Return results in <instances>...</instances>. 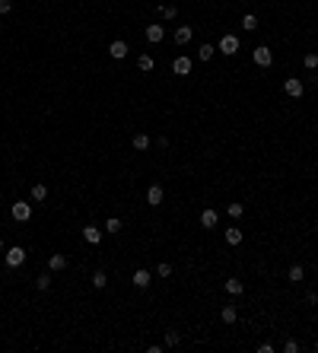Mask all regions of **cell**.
Listing matches in <instances>:
<instances>
[{
  "instance_id": "cell-1",
  "label": "cell",
  "mask_w": 318,
  "mask_h": 353,
  "mask_svg": "<svg viewBox=\"0 0 318 353\" xmlns=\"http://www.w3.org/2000/svg\"><path fill=\"white\" fill-rule=\"evenodd\" d=\"M283 92H287L289 99H302V92H306V83H302L299 77H287V80H283Z\"/></svg>"
},
{
  "instance_id": "cell-2",
  "label": "cell",
  "mask_w": 318,
  "mask_h": 353,
  "mask_svg": "<svg viewBox=\"0 0 318 353\" xmlns=\"http://www.w3.org/2000/svg\"><path fill=\"white\" fill-rule=\"evenodd\" d=\"M252 60H255L258 67H264V70H267V67L274 64V51H270L267 45H258V48L252 51Z\"/></svg>"
},
{
  "instance_id": "cell-3",
  "label": "cell",
  "mask_w": 318,
  "mask_h": 353,
  "mask_svg": "<svg viewBox=\"0 0 318 353\" xmlns=\"http://www.w3.org/2000/svg\"><path fill=\"white\" fill-rule=\"evenodd\" d=\"M10 213H13V220H16V223H26V220H32V204L29 201H16L10 207Z\"/></svg>"
},
{
  "instance_id": "cell-4",
  "label": "cell",
  "mask_w": 318,
  "mask_h": 353,
  "mask_svg": "<svg viewBox=\"0 0 318 353\" xmlns=\"http://www.w3.org/2000/svg\"><path fill=\"white\" fill-rule=\"evenodd\" d=\"M239 48H242V42H239L235 35H223L220 45H216V51H220V54H229V58H232V54H239Z\"/></svg>"
},
{
  "instance_id": "cell-5",
  "label": "cell",
  "mask_w": 318,
  "mask_h": 353,
  "mask_svg": "<svg viewBox=\"0 0 318 353\" xmlns=\"http://www.w3.org/2000/svg\"><path fill=\"white\" fill-rule=\"evenodd\" d=\"M172 70H175V77H188V73L194 70V60L188 58V54H178V58L172 60Z\"/></svg>"
},
{
  "instance_id": "cell-6",
  "label": "cell",
  "mask_w": 318,
  "mask_h": 353,
  "mask_svg": "<svg viewBox=\"0 0 318 353\" xmlns=\"http://www.w3.org/2000/svg\"><path fill=\"white\" fill-rule=\"evenodd\" d=\"M23 261H26V248L23 245L6 248V267H23Z\"/></svg>"
},
{
  "instance_id": "cell-7",
  "label": "cell",
  "mask_w": 318,
  "mask_h": 353,
  "mask_svg": "<svg viewBox=\"0 0 318 353\" xmlns=\"http://www.w3.org/2000/svg\"><path fill=\"white\" fill-rule=\"evenodd\" d=\"M144 35H146V42H150V45H162V38H166V26H146V32H144Z\"/></svg>"
},
{
  "instance_id": "cell-8",
  "label": "cell",
  "mask_w": 318,
  "mask_h": 353,
  "mask_svg": "<svg viewBox=\"0 0 318 353\" xmlns=\"http://www.w3.org/2000/svg\"><path fill=\"white\" fill-rule=\"evenodd\" d=\"M127 51L131 48H127V42H121V38H115V42L108 45V58H115V60H124Z\"/></svg>"
},
{
  "instance_id": "cell-9",
  "label": "cell",
  "mask_w": 318,
  "mask_h": 353,
  "mask_svg": "<svg viewBox=\"0 0 318 353\" xmlns=\"http://www.w3.org/2000/svg\"><path fill=\"white\" fill-rule=\"evenodd\" d=\"M150 280H153V274H150L146 267H137V270H134V287H137V290H146V287H150Z\"/></svg>"
},
{
  "instance_id": "cell-10",
  "label": "cell",
  "mask_w": 318,
  "mask_h": 353,
  "mask_svg": "<svg viewBox=\"0 0 318 353\" xmlns=\"http://www.w3.org/2000/svg\"><path fill=\"white\" fill-rule=\"evenodd\" d=\"M172 38H175V45H188V42L194 38V29H191V26H178Z\"/></svg>"
},
{
  "instance_id": "cell-11",
  "label": "cell",
  "mask_w": 318,
  "mask_h": 353,
  "mask_svg": "<svg viewBox=\"0 0 318 353\" xmlns=\"http://www.w3.org/2000/svg\"><path fill=\"white\" fill-rule=\"evenodd\" d=\"M216 223H220V213H216L213 207H207L204 213H201V226H204V229H213Z\"/></svg>"
},
{
  "instance_id": "cell-12",
  "label": "cell",
  "mask_w": 318,
  "mask_h": 353,
  "mask_svg": "<svg viewBox=\"0 0 318 353\" xmlns=\"http://www.w3.org/2000/svg\"><path fill=\"white\" fill-rule=\"evenodd\" d=\"M162 198H166V194H162L159 185H150V188H146V204H150V207H159Z\"/></svg>"
},
{
  "instance_id": "cell-13",
  "label": "cell",
  "mask_w": 318,
  "mask_h": 353,
  "mask_svg": "<svg viewBox=\"0 0 318 353\" xmlns=\"http://www.w3.org/2000/svg\"><path fill=\"white\" fill-rule=\"evenodd\" d=\"M83 239L89 242V245H99V242H102V229L99 226H83Z\"/></svg>"
},
{
  "instance_id": "cell-14",
  "label": "cell",
  "mask_w": 318,
  "mask_h": 353,
  "mask_svg": "<svg viewBox=\"0 0 318 353\" xmlns=\"http://www.w3.org/2000/svg\"><path fill=\"white\" fill-rule=\"evenodd\" d=\"M223 287H226V293H229V296H242V293H245V283H242V280H235V277H229V280L223 283Z\"/></svg>"
},
{
  "instance_id": "cell-15",
  "label": "cell",
  "mask_w": 318,
  "mask_h": 353,
  "mask_svg": "<svg viewBox=\"0 0 318 353\" xmlns=\"http://www.w3.org/2000/svg\"><path fill=\"white\" fill-rule=\"evenodd\" d=\"M287 280L289 283H302L306 280V267H302V264H293V267L287 270Z\"/></svg>"
},
{
  "instance_id": "cell-16",
  "label": "cell",
  "mask_w": 318,
  "mask_h": 353,
  "mask_svg": "<svg viewBox=\"0 0 318 353\" xmlns=\"http://www.w3.org/2000/svg\"><path fill=\"white\" fill-rule=\"evenodd\" d=\"M67 264H70V261H67L64 255H51L48 258V270H51V274H54V270H67Z\"/></svg>"
},
{
  "instance_id": "cell-17",
  "label": "cell",
  "mask_w": 318,
  "mask_h": 353,
  "mask_svg": "<svg viewBox=\"0 0 318 353\" xmlns=\"http://www.w3.org/2000/svg\"><path fill=\"white\" fill-rule=\"evenodd\" d=\"M242 239H245V233H242L239 226L226 229V245H242Z\"/></svg>"
},
{
  "instance_id": "cell-18",
  "label": "cell",
  "mask_w": 318,
  "mask_h": 353,
  "mask_svg": "<svg viewBox=\"0 0 318 353\" xmlns=\"http://www.w3.org/2000/svg\"><path fill=\"white\" fill-rule=\"evenodd\" d=\"M131 144H134V150H140V153H144V150H150V134H134V140H131Z\"/></svg>"
},
{
  "instance_id": "cell-19",
  "label": "cell",
  "mask_w": 318,
  "mask_h": 353,
  "mask_svg": "<svg viewBox=\"0 0 318 353\" xmlns=\"http://www.w3.org/2000/svg\"><path fill=\"white\" fill-rule=\"evenodd\" d=\"M89 280H92V287H96V290H105L108 287V274H105V270H92Z\"/></svg>"
},
{
  "instance_id": "cell-20",
  "label": "cell",
  "mask_w": 318,
  "mask_h": 353,
  "mask_svg": "<svg viewBox=\"0 0 318 353\" xmlns=\"http://www.w3.org/2000/svg\"><path fill=\"white\" fill-rule=\"evenodd\" d=\"M220 318H223V322H226V324H235V318H239V312H235V305H223Z\"/></svg>"
},
{
  "instance_id": "cell-21",
  "label": "cell",
  "mask_w": 318,
  "mask_h": 353,
  "mask_svg": "<svg viewBox=\"0 0 318 353\" xmlns=\"http://www.w3.org/2000/svg\"><path fill=\"white\" fill-rule=\"evenodd\" d=\"M242 29L255 32V29H258V16H255V13H245V16H242Z\"/></svg>"
},
{
  "instance_id": "cell-22",
  "label": "cell",
  "mask_w": 318,
  "mask_h": 353,
  "mask_svg": "<svg viewBox=\"0 0 318 353\" xmlns=\"http://www.w3.org/2000/svg\"><path fill=\"white\" fill-rule=\"evenodd\" d=\"M213 54H216V45L207 42V45H201V48H198V60H210Z\"/></svg>"
},
{
  "instance_id": "cell-23",
  "label": "cell",
  "mask_w": 318,
  "mask_h": 353,
  "mask_svg": "<svg viewBox=\"0 0 318 353\" xmlns=\"http://www.w3.org/2000/svg\"><path fill=\"white\" fill-rule=\"evenodd\" d=\"M105 233H108V235L121 233V220H118V216H108V220H105Z\"/></svg>"
},
{
  "instance_id": "cell-24",
  "label": "cell",
  "mask_w": 318,
  "mask_h": 353,
  "mask_svg": "<svg viewBox=\"0 0 318 353\" xmlns=\"http://www.w3.org/2000/svg\"><path fill=\"white\" fill-rule=\"evenodd\" d=\"M48 287H51V270H48V274H38V277H35V290H42V293H45Z\"/></svg>"
},
{
  "instance_id": "cell-25",
  "label": "cell",
  "mask_w": 318,
  "mask_h": 353,
  "mask_svg": "<svg viewBox=\"0 0 318 353\" xmlns=\"http://www.w3.org/2000/svg\"><path fill=\"white\" fill-rule=\"evenodd\" d=\"M48 198V188L42 185V181H38V185H32V201H45Z\"/></svg>"
},
{
  "instance_id": "cell-26",
  "label": "cell",
  "mask_w": 318,
  "mask_h": 353,
  "mask_svg": "<svg viewBox=\"0 0 318 353\" xmlns=\"http://www.w3.org/2000/svg\"><path fill=\"white\" fill-rule=\"evenodd\" d=\"M137 67H140L144 73H150V70H153V58H150V54H140V58H137Z\"/></svg>"
},
{
  "instance_id": "cell-27",
  "label": "cell",
  "mask_w": 318,
  "mask_h": 353,
  "mask_svg": "<svg viewBox=\"0 0 318 353\" xmlns=\"http://www.w3.org/2000/svg\"><path fill=\"white\" fill-rule=\"evenodd\" d=\"M159 16H162V19H175V16H178V10H175L172 3H162V6H159Z\"/></svg>"
},
{
  "instance_id": "cell-28",
  "label": "cell",
  "mask_w": 318,
  "mask_h": 353,
  "mask_svg": "<svg viewBox=\"0 0 318 353\" xmlns=\"http://www.w3.org/2000/svg\"><path fill=\"white\" fill-rule=\"evenodd\" d=\"M302 64H306V70H318V54H315V51H309L306 58H302Z\"/></svg>"
},
{
  "instance_id": "cell-29",
  "label": "cell",
  "mask_w": 318,
  "mask_h": 353,
  "mask_svg": "<svg viewBox=\"0 0 318 353\" xmlns=\"http://www.w3.org/2000/svg\"><path fill=\"white\" fill-rule=\"evenodd\" d=\"M226 213L232 216V220H239V216L245 213V204H229V207H226Z\"/></svg>"
},
{
  "instance_id": "cell-30",
  "label": "cell",
  "mask_w": 318,
  "mask_h": 353,
  "mask_svg": "<svg viewBox=\"0 0 318 353\" xmlns=\"http://www.w3.org/2000/svg\"><path fill=\"white\" fill-rule=\"evenodd\" d=\"M178 344H181L178 331H166V347H178Z\"/></svg>"
},
{
  "instance_id": "cell-31",
  "label": "cell",
  "mask_w": 318,
  "mask_h": 353,
  "mask_svg": "<svg viewBox=\"0 0 318 353\" xmlns=\"http://www.w3.org/2000/svg\"><path fill=\"white\" fill-rule=\"evenodd\" d=\"M156 277H162V280H166V277H172V264H166V261H162L159 267H156Z\"/></svg>"
},
{
  "instance_id": "cell-32",
  "label": "cell",
  "mask_w": 318,
  "mask_h": 353,
  "mask_svg": "<svg viewBox=\"0 0 318 353\" xmlns=\"http://www.w3.org/2000/svg\"><path fill=\"white\" fill-rule=\"evenodd\" d=\"M283 350H287V353H299V341H287V344H283Z\"/></svg>"
},
{
  "instance_id": "cell-33",
  "label": "cell",
  "mask_w": 318,
  "mask_h": 353,
  "mask_svg": "<svg viewBox=\"0 0 318 353\" xmlns=\"http://www.w3.org/2000/svg\"><path fill=\"white\" fill-rule=\"evenodd\" d=\"M10 10H13V0H0V16H6Z\"/></svg>"
},
{
  "instance_id": "cell-34",
  "label": "cell",
  "mask_w": 318,
  "mask_h": 353,
  "mask_svg": "<svg viewBox=\"0 0 318 353\" xmlns=\"http://www.w3.org/2000/svg\"><path fill=\"white\" fill-rule=\"evenodd\" d=\"M306 299L315 305V302H318V290H309V293H306Z\"/></svg>"
},
{
  "instance_id": "cell-35",
  "label": "cell",
  "mask_w": 318,
  "mask_h": 353,
  "mask_svg": "<svg viewBox=\"0 0 318 353\" xmlns=\"http://www.w3.org/2000/svg\"><path fill=\"white\" fill-rule=\"evenodd\" d=\"M0 252H3V239H0Z\"/></svg>"
},
{
  "instance_id": "cell-36",
  "label": "cell",
  "mask_w": 318,
  "mask_h": 353,
  "mask_svg": "<svg viewBox=\"0 0 318 353\" xmlns=\"http://www.w3.org/2000/svg\"><path fill=\"white\" fill-rule=\"evenodd\" d=\"M315 350H318V341H315Z\"/></svg>"
}]
</instances>
